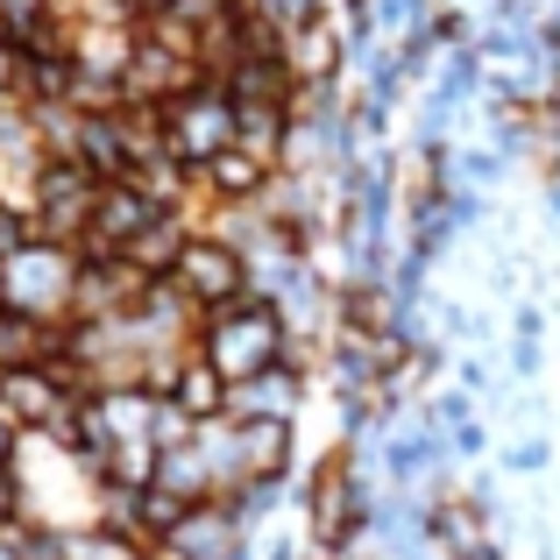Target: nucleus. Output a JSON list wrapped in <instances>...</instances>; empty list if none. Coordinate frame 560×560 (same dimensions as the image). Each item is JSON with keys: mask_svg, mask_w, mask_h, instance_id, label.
Segmentation results:
<instances>
[{"mask_svg": "<svg viewBox=\"0 0 560 560\" xmlns=\"http://www.w3.org/2000/svg\"><path fill=\"white\" fill-rule=\"evenodd\" d=\"M199 362L213 370L220 383H248V376H262V370H277V362L291 355V319L277 313L270 299H234V305H220V313H206L199 319Z\"/></svg>", "mask_w": 560, "mask_h": 560, "instance_id": "obj_1", "label": "nucleus"}, {"mask_svg": "<svg viewBox=\"0 0 560 560\" xmlns=\"http://www.w3.org/2000/svg\"><path fill=\"white\" fill-rule=\"evenodd\" d=\"M171 284L191 299V313H220V305H234V299H248V256L228 242V234H213V228H199L191 242L178 248V262H171Z\"/></svg>", "mask_w": 560, "mask_h": 560, "instance_id": "obj_2", "label": "nucleus"}, {"mask_svg": "<svg viewBox=\"0 0 560 560\" xmlns=\"http://www.w3.org/2000/svg\"><path fill=\"white\" fill-rule=\"evenodd\" d=\"M164 150L185 171H206L220 150H234V100L220 85H199V93L171 100L164 107Z\"/></svg>", "mask_w": 560, "mask_h": 560, "instance_id": "obj_3", "label": "nucleus"}, {"mask_svg": "<svg viewBox=\"0 0 560 560\" xmlns=\"http://www.w3.org/2000/svg\"><path fill=\"white\" fill-rule=\"evenodd\" d=\"M305 390H313V383H305L299 362H277V370L234 383V390H228V419H299Z\"/></svg>", "mask_w": 560, "mask_h": 560, "instance_id": "obj_4", "label": "nucleus"}, {"mask_svg": "<svg viewBox=\"0 0 560 560\" xmlns=\"http://www.w3.org/2000/svg\"><path fill=\"white\" fill-rule=\"evenodd\" d=\"M234 454H242V482L248 476L284 482L299 462V419H234Z\"/></svg>", "mask_w": 560, "mask_h": 560, "instance_id": "obj_5", "label": "nucleus"}, {"mask_svg": "<svg viewBox=\"0 0 560 560\" xmlns=\"http://www.w3.org/2000/svg\"><path fill=\"white\" fill-rule=\"evenodd\" d=\"M284 57L299 71V85H334V71H341V28L327 14H313V22H299L284 36Z\"/></svg>", "mask_w": 560, "mask_h": 560, "instance_id": "obj_6", "label": "nucleus"}, {"mask_svg": "<svg viewBox=\"0 0 560 560\" xmlns=\"http://www.w3.org/2000/svg\"><path fill=\"white\" fill-rule=\"evenodd\" d=\"M164 397L185 411L191 425H213V419H228V383H220V376L199 362V348H191V355L178 362V376H171V390H164Z\"/></svg>", "mask_w": 560, "mask_h": 560, "instance_id": "obj_7", "label": "nucleus"}, {"mask_svg": "<svg viewBox=\"0 0 560 560\" xmlns=\"http://www.w3.org/2000/svg\"><path fill=\"white\" fill-rule=\"evenodd\" d=\"M539 370H547V319H539V305H518V327H511V376L539 383Z\"/></svg>", "mask_w": 560, "mask_h": 560, "instance_id": "obj_8", "label": "nucleus"}, {"mask_svg": "<svg viewBox=\"0 0 560 560\" xmlns=\"http://www.w3.org/2000/svg\"><path fill=\"white\" fill-rule=\"evenodd\" d=\"M497 462H504L511 476H539V468L553 462V433H518L504 454H497Z\"/></svg>", "mask_w": 560, "mask_h": 560, "instance_id": "obj_9", "label": "nucleus"}, {"mask_svg": "<svg viewBox=\"0 0 560 560\" xmlns=\"http://www.w3.org/2000/svg\"><path fill=\"white\" fill-rule=\"evenodd\" d=\"M313 560H327V553H313Z\"/></svg>", "mask_w": 560, "mask_h": 560, "instance_id": "obj_10", "label": "nucleus"}]
</instances>
